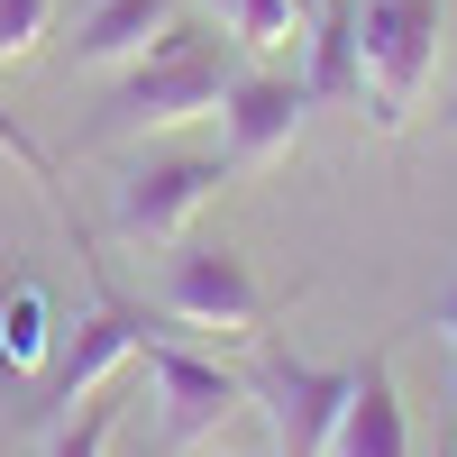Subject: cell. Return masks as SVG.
Masks as SVG:
<instances>
[{
  "label": "cell",
  "mask_w": 457,
  "mask_h": 457,
  "mask_svg": "<svg viewBox=\"0 0 457 457\" xmlns=\"http://www.w3.org/2000/svg\"><path fill=\"white\" fill-rule=\"evenodd\" d=\"M439 338H448V348H457V293L439 302Z\"/></svg>",
  "instance_id": "cell-17"
},
{
  "label": "cell",
  "mask_w": 457,
  "mask_h": 457,
  "mask_svg": "<svg viewBox=\"0 0 457 457\" xmlns=\"http://www.w3.org/2000/svg\"><path fill=\"white\" fill-rule=\"evenodd\" d=\"M448 129H457V110H448Z\"/></svg>",
  "instance_id": "cell-18"
},
{
  "label": "cell",
  "mask_w": 457,
  "mask_h": 457,
  "mask_svg": "<svg viewBox=\"0 0 457 457\" xmlns=\"http://www.w3.org/2000/svg\"><path fill=\"white\" fill-rule=\"evenodd\" d=\"M329 457H411V421H403V394H394V366L366 357L357 366V394L329 430Z\"/></svg>",
  "instance_id": "cell-9"
},
{
  "label": "cell",
  "mask_w": 457,
  "mask_h": 457,
  "mask_svg": "<svg viewBox=\"0 0 457 457\" xmlns=\"http://www.w3.org/2000/svg\"><path fill=\"white\" fill-rule=\"evenodd\" d=\"M357 394V366H302V357H265L256 366V403L275 421V457H329V430Z\"/></svg>",
  "instance_id": "cell-6"
},
{
  "label": "cell",
  "mask_w": 457,
  "mask_h": 457,
  "mask_svg": "<svg viewBox=\"0 0 457 457\" xmlns=\"http://www.w3.org/2000/svg\"><path fill=\"white\" fill-rule=\"evenodd\" d=\"M238 37H211V28H165L120 83H110L92 137H146V129H183V120H220L228 83H238Z\"/></svg>",
  "instance_id": "cell-1"
},
{
  "label": "cell",
  "mask_w": 457,
  "mask_h": 457,
  "mask_svg": "<svg viewBox=\"0 0 457 457\" xmlns=\"http://www.w3.org/2000/svg\"><path fill=\"white\" fill-rule=\"evenodd\" d=\"M110 430H120V403H83V411H64L55 421V439H46V457H110Z\"/></svg>",
  "instance_id": "cell-14"
},
{
  "label": "cell",
  "mask_w": 457,
  "mask_h": 457,
  "mask_svg": "<svg viewBox=\"0 0 457 457\" xmlns=\"http://www.w3.org/2000/svg\"><path fill=\"white\" fill-rule=\"evenodd\" d=\"M220 183H228V156H165V165H146L120 193V238L129 247H183L193 220L220 202Z\"/></svg>",
  "instance_id": "cell-7"
},
{
  "label": "cell",
  "mask_w": 457,
  "mask_h": 457,
  "mask_svg": "<svg viewBox=\"0 0 457 457\" xmlns=\"http://www.w3.org/2000/svg\"><path fill=\"white\" fill-rule=\"evenodd\" d=\"M55 302H46V284H10V302H0V366L10 375H46V357H55Z\"/></svg>",
  "instance_id": "cell-12"
},
{
  "label": "cell",
  "mask_w": 457,
  "mask_h": 457,
  "mask_svg": "<svg viewBox=\"0 0 457 457\" xmlns=\"http://www.w3.org/2000/svg\"><path fill=\"white\" fill-rule=\"evenodd\" d=\"M357 46H366V110L375 129H411L430 73H439V0H366L357 10Z\"/></svg>",
  "instance_id": "cell-2"
},
{
  "label": "cell",
  "mask_w": 457,
  "mask_h": 457,
  "mask_svg": "<svg viewBox=\"0 0 457 457\" xmlns=\"http://www.w3.org/2000/svg\"><path fill=\"white\" fill-rule=\"evenodd\" d=\"M302 120H312V92L293 73H238L220 101V129H228V174H265L293 156Z\"/></svg>",
  "instance_id": "cell-8"
},
{
  "label": "cell",
  "mask_w": 457,
  "mask_h": 457,
  "mask_svg": "<svg viewBox=\"0 0 457 457\" xmlns=\"http://www.w3.org/2000/svg\"><path fill=\"white\" fill-rule=\"evenodd\" d=\"M46 19H55V0H0V64L37 55V37H46Z\"/></svg>",
  "instance_id": "cell-15"
},
{
  "label": "cell",
  "mask_w": 457,
  "mask_h": 457,
  "mask_svg": "<svg viewBox=\"0 0 457 457\" xmlns=\"http://www.w3.org/2000/svg\"><path fill=\"white\" fill-rule=\"evenodd\" d=\"M312 101H366V46H357V0H320L312 19V73H302Z\"/></svg>",
  "instance_id": "cell-11"
},
{
  "label": "cell",
  "mask_w": 457,
  "mask_h": 457,
  "mask_svg": "<svg viewBox=\"0 0 457 457\" xmlns=\"http://www.w3.org/2000/svg\"><path fill=\"white\" fill-rule=\"evenodd\" d=\"M156 302H165V320H183V329L265 338V284L247 275V256H228V247H193V238H183V247L165 256Z\"/></svg>",
  "instance_id": "cell-4"
},
{
  "label": "cell",
  "mask_w": 457,
  "mask_h": 457,
  "mask_svg": "<svg viewBox=\"0 0 457 457\" xmlns=\"http://www.w3.org/2000/svg\"><path fill=\"white\" fill-rule=\"evenodd\" d=\"M146 338H156V329H146V312H137V302L101 293L92 312L55 338L46 375H37V411H46V421H64V411H73V403H92V394H101V375L120 366V357H137Z\"/></svg>",
  "instance_id": "cell-5"
},
{
  "label": "cell",
  "mask_w": 457,
  "mask_h": 457,
  "mask_svg": "<svg viewBox=\"0 0 457 457\" xmlns=\"http://www.w3.org/2000/svg\"><path fill=\"white\" fill-rule=\"evenodd\" d=\"M0 156H10V165H19L28 183H37V193H46V202L64 211V193H55V156H46V146H37V137H28V129L10 120V110H0Z\"/></svg>",
  "instance_id": "cell-16"
},
{
  "label": "cell",
  "mask_w": 457,
  "mask_h": 457,
  "mask_svg": "<svg viewBox=\"0 0 457 457\" xmlns=\"http://www.w3.org/2000/svg\"><path fill=\"white\" fill-rule=\"evenodd\" d=\"M220 28L238 37V46H284V37H302V10L312 0H211Z\"/></svg>",
  "instance_id": "cell-13"
},
{
  "label": "cell",
  "mask_w": 457,
  "mask_h": 457,
  "mask_svg": "<svg viewBox=\"0 0 457 457\" xmlns=\"http://www.w3.org/2000/svg\"><path fill=\"white\" fill-rule=\"evenodd\" d=\"M146 375H156V430H165V457H202L211 439L238 430L247 403H256V385H238L220 357L165 348V338H146Z\"/></svg>",
  "instance_id": "cell-3"
},
{
  "label": "cell",
  "mask_w": 457,
  "mask_h": 457,
  "mask_svg": "<svg viewBox=\"0 0 457 457\" xmlns=\"http://www.w3.org/2000/svg\"><path fill=\"white\" fill-rule=\"evenodd\" d=\"M174 19H183V0H92L83 37H73V64H92V73H129Z\"/></svg>",
  "instance_id": "cell-10"
}]
</instances>
